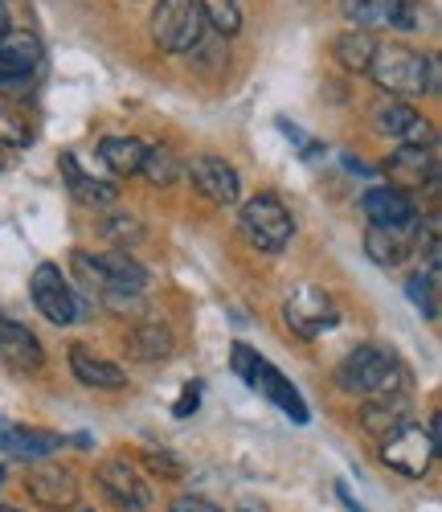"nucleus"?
<instances>
[{"instance_id":"nucleus-1","label":"nucleus","mask_w":442,"mask_h":512,"mask_svg":"<svg viewBox=\"0 0 442 512\" xmlns=\"http://www.w3.org/2000/svg\"><path fill=\"white\" fill-rule=\"evenodd\" d=\"M365 74H373L381 95H389V99L438 95V58L418 54L410 46H377Z\"/></svg>"},{"instance_id":"nucleus-2","label":"nucleus","mask_w":442,"mask_h":512,"mask_svg":"<svg viewBox=\"0 0 442 512\" xmlns=\"http://www.w3.org/2000/svg\"><path fill=\"white\" fill-rule=\"evenodd\" d=\"M406 381V369L397 365V357L381 345H357L340 365H336V386L344 394L373 398V394H397Z\"/></svg>"},{"instance_id":"nucleus-3","label":"nucleus","mask_w":442,"mask_h":512,"mask_svg":"<svg viewBox=\"0 0 442 512\" xmlns=\"http://www.w3.org/2000/svg\"><path fill=\"white\" fill-rule=\"evenodd\" d=\"M70 267L86 287L99 291L103 300H111V295H140L148 287V271L131 259L127 250H103V254L74 250Z\"/></svg>"},{"instance_id":"nucleus-4","label":"nucleus","mask_w":442,"mask_h":512,"mask_svg":"<svg viewBox=\"0 0 442 512\" xmlns=\"http://www.w3.org/2000/svg\"><path fill=\"white\" fill-rule=\"evenodd\" d=\"M238 230L242 238L254 246V250H267V254H279L291 246L295 238V218H291V209L275 197V193H258L242 205L238 213Z\"/></svg>"},{"instance_id":"nucleus-5","label":"nucleus","mask_w":442,"mask_h":512,"mask_svg":"<svg viewBox=\"0 0 442 512\" xmlns=\"http://www.w3.org/2000/svg\"><path fill=\"white\" fill-rule=\"evenodd\" d=\"M205 21L197 0H156L152 9V41L164 54H189L201 46Z\"/></svg>"},{"instance_id":"nucleus-6","label":"nucleus","mask_w":442,"mask_h":512,"mask_svg":"<svg viewBox=\"0 0 442 512\" xmlns=\"http://www.w3.org/2000/svg\"><path fill=\"white\" fill-rule=\"evenodd\" d=\"M29 291H33V304H37V312L46 316L50 324L66 328V324L82 320V300L74 295V287L66 283L62 267H54V263H41V267L33 271Z\"/></svg>"},{"instance_id":"nucleus-7","label":"nucleus","mask_w":442,"mask_h":512,"mask_svg":"<svg viewBox=\"0 0 442 512\" xmlns=\"http://www.w3.org/2000/svg\"><path fill=\"white\" fill-rule=\"evenodd\" d=\"M434 455H438V443L430 439V431H422V426H414V422L402 426L397 435H389L385 447H381V459L406 480H422L430 472Z\"/></svg>"},{"instance_id":"nucleus-8","label":"nucleus","mask_w":442,"mask_h":512,"mask_svg":"<svg viewBox=\"0 0 442 512\" xmlns=\"http://www.w3.org/2000/svg\"><path fill=\"white\" fill-rule=\"evenodd\" d=\"M344 17L357 29H418L422 25V0H344Z\"/></svg>"},{"instance_id":"nucleus-9","label":"nucleus","mask_w":442,"mask_h":512,"mask_svg":"<svg viewBox=\"0 0 442 512\" xmlns=\"http://www.w3.org/2000/svg\"><path fill=\"white\" fill-rule=\"evenodd\" d=\"M336 308H332V300L320 291V287H312V283H303L291 300L283 304V324L295 332V336H303V340H312V336H320V332H328V328H336Z\"/></svg>"},{"instance_id":"nucleus-10","label":"nucleus","mask_w":442,"mask_h":512,"mask_svg":"<svg viewBox=\"0 0 442 512\" xmlns=\"http://www.w3.org/2000/svg\"><path fill=\"white\" fill-rule=\"evenodd\" d=\"M361 209L369 226H385V230H414L418 226V205L406 189H393V185H377L361 197Z\"/></svg>"},{"instance_id":"nucleus-11","label":"nucleus","mask_w":442,"mask_h":512,"mask_svg":"<svg viewBox=\"0 0 442 512\" xmlns=\"http://www.w3.org/2000/svg\"><path fill=\"white\" fill-rule=\"evenodd\" d=\"M373 127L381 136H389V140H402V144H434V136H430V123L406 103V99H381L377 107H373Z\"/></svg>"},{"instance_id":"nucleus-12","label":"nucleus","mask_w":442,"mask_h":512,"mask_svg":"<svg viewBox=\"0 0 442 512\" xmlns=\"http://www.w3.org/2000/svg\"><path fill=\"white\" fill-rule=\"evenodd\" d=\"M189 181L201 197H209L213 205H234L242 197V177H238V168L226 164L221 156H197L189 164Z\"/></svg>"},{"instance_id":"nucleus-13","label":"nucleus","mask_w":442,"mask_h":512,"mask_svg":"<svg viewBox=\"0 0 442 512\" xmlns=\"http://www.w3.org/2000/svg\"><path fill=\"white\" fill-rule=\"evenodd\" d=\"M410 410H414V402H410L406 390H397V394H373L361 406V431L385 443L389 435L402 431V426H410Z\"/></svg>"},{"instance_id":"nucleus-14","label":"nucleus","mask_w":442,"mask_h":512,"mask_svg":"<svg viewBox=\"0 0 442 512\" xmlns=\"http://www.w3.org/2000/svg\"><path fill=\"white\" fill-rule=\"evenodd\" d=\"M385 173L393 189H410V185H430V193L438 189V160H434V144L418 148V144H402L389 160H385Z\"/></svg>"},{"instance_id":"nucleus-15","label":"nucleus","mask_w":442,"mask_h":512,"mask_svg":"<svg viewBox=\"0 0 442 512\" xmlns=\"http://www.w3.org/2000/svg\"><path fill=\"white\" fill-rule=\"evenodd\" d=\"M99 484H103V492H107L119 508H131V512H136V508H148V484L140 480L136 463H127L123 455L99 463Z\"/></svg>"},{"instance_id":"nucleus-16","label":"nucleus","mask_w":442,"mask_h":512,"mask_svg":"<svg viewBox=\"0 0 442 512\" xmlns=\"http://www.w3.org/2000/svg\"><path fill=\"white\" fill-rule=\"evenodd\" d=\"M0 361L17 373H37L46 365V349H41V340L17 324V320H0Z\"/></svg>"},{"instance_id":"nucleus-17","label":"nucleus","mask_w":442,"mask_h":512,"mask_svg":"<svg viewBox=\"0 0 442 512\" xmlns=\"http://www.w3.org/2000/svg\"><path fill=\"white\" fill-rule=\"evenodd\" d=\"M25 492L33 496V504L62 512V508H74V500H78V480L66 472V467H33L29 480H25Z\"/></svg>"},{"instance_id":"nucleus-18","label":"nucleus","mask_w":442,"mask_h":512,"mask_svg":"<svg viewBox=\"0 0 442 512\" xmlns=\"http://www.w3.org/2000/svg\"><path fill=\"white\" fill-rule=\"evenodd\" d=\"M250 386H254L258 394H267V398H271V402H275V406H279V410H283L291 422H299V426H303L307 418H312V414H307L303 394L291 386V381H287V377H283V373H279L271 361H258V365H254Z\"/></svg>"},{"instance_id":"nucleus-19","label":"nucleus","mask_w":442,"mask_h":512,"mask_svg":"<svg viewBox=\"0 0 442 512\" xmlns=\"http://www.w3.org/2000/svg\"><path fill=\"white\" fill-rule=\"evenodd\" d=\"M0 447L17 459H50L54 451L66 447L62 435L41 431V426H21V422H0Z\"/></svg>"},{"instance_id":"nucleus-20","label":"nucleus","mask_w":442,"mask_h":512,"mask_svg":"<svg viewBox=\"0 0 442 512\" xmlns=\"http://www.w3.org/2000/svg\"><path fill=\"white\" fill-rule=\"evenodd\" d=\"M41 62H46V46H41L37 33H29V29L0 33V66H5V70L33 78V70H37Z\"/></svg>"},{"instance_id":"nucleus-21","label":"nucleus","mask_w":442,"mask_h":512,"mask_svg":"<svg viewBox=\"0 0 442 512\" xmlns=\"http://www.w3.org/2000/svg\"><path fill=\"white\" fill-rule=\"evenodd\" d=\"M123 349H127V357H131V361H140V365H156V361H168V357H172L176 340H172L168 324L148 320V324H136V328L127 332Z\"/></svg>"},{"instance_id":"nucleus-22","label":"nucleus","mask_w":442,"mask_h":512,"mask_svg":"<svg viewBox=\"0 0 442 512\" xmlns=\"http://www.w3.org/2000/svg\"><path fill=\"white\" fill-rule=\"evenodd\" d=\"M70 373L91 390H123L127 386V373L103 357H95L86 345H70Z\"/></svg>"},{"instance_id":"nucleus-23","label":"nucleus","mask_w":442,"mask_h":512,"mask_svg":"<svg viewBox=\"0 0 442 512\" xmlns=\"http://www.w3.org/2000/svg\"><path fill=\"white\" fill-rule=\"evenodd\" d=\"M418 230V226H414ZM414 230H385V226H369L365 230V250L377 267H397L410 259V234Z\"/></svg>"},{"instance_id":"nucleus-24","label":"nucleus","mask_w":442,"mask_h":512,"mask_svg":"<svg viewBox=\"0 0 442 512\" xmlns=\"http://www.w3.org/2000/svg\"><path fill=\"white\" fill-rule=\"evenodd\" d=\"M332 54H336V62H340L344 70L365 74L369 62H373V54H377V37L365 33V29H344V33L332 37Z\"/></svg>"},{"instance_id":"nucleus-25","label":"nucleus","mask_w":442,"mask_h":512,"mask_svg":"<svg viewBox=\"0 0 442 512\" xmlns=\"http://www.w3.org/2000/svg\"><path fill=\"white\" fill-rule=\"evenodd\" d=\"M144 152H148V144L136 140V136H107L99 144V156L115 177H136L140 164H144Z\"/></svg>"},{"instance_id":"nucleus-26","label":"nucleus","mask_w":442,"mask_h":512,"mask_svg":"<svg viewBox=\"0 0 442 512\" xmlns=\"http://www.w3.org/2000/svg\"><path fill=\"white\" fill-rule=\"evenodd\" d=\"M62 177H66L70 193H74L82 205H111V201L119 197V185H107V181H99V177H91V173H82L78 160H74L70 152L62 156Z\"/></svg>"},{"instance_id":"nucleus-27","label":"nucleus","mask_w":442,"mask_h":512,"mask_svg":"<svg viewBox=\"0 0 442 512\" xmlns=\"http://www.w3.org/2000/svg\"><path fill=\"white\" fill-rule=\"evenodd\" d=\"M197 9H201V21H209L217 33L234 37L242 29V5L238 0H197Z\"/></svg>"},{"instance_id":"nucleus-28","label":"nucleus","mask_w":442,"mask_h":512,"mask_svg":"<svg viewBox=\"0 0 442 512\" xmlns=\"http://www.w3.org/2000/svg\"><path fill=\"white\" fill-rule=\"evenodd\" d=\"M140 173H144L156 189H168V185H176V177H181V164H176V156H172L168 148H148Z\"/></svg>"},{"instance_id":"nucleus-29","label":"nucleus","mask_w":442,"mask_h":512,"mask_svg":"<svg viewBox=\"0 0 442 512\" xmlns=\"http://www.w3.org/2000/svg\"><path fill=\"white\" fill-rule=\"evenodd\" d=\"M406 295H410V304H414L426 320H438V271L410 275V279H406Z\"/></svg>"},{"instance_id":"nucleus-30","label":"nucleus","mask_w":442,"mask_h":512,"mask_svg":"<svg viewBox=\"0 0 442 512\" xmlns=\"http://www.w3.org/2000/svg\"><path fill=\"white\" fill-rule=\"evenodd\" d=\"M25 144H29V127H25V119H21L13 107L0 103V148H25Z\"/></svg>"},{"instance_id":"nucleus-31","label":"nucleus","mask_w":442,"mask_h":512,"mask_svg":"<svg viewBox=\"0 0 442 512\" xmlns=\"http://www.w3.org/2000/svg\"><path fill=\"white\" fill-rule=\"evenodd\" d=\"M262 357H258V349H250V345H242V340H238V345H230V365H234V373L242 377V381H250L254 377V365H258Z\"/></svg>"},{"instance_id":"nucleus-32","label":"nucleus","mask_w":442,"mask_h":512,"mask_svg":"<svg viewBox=\"0 0 442 512\" xmlns=\"http://www.w3.org/2000/svg\"><path fill=\"white\" fill-rule=\"evenodd\" d=\"M107 234L111 238H140L144 230H140V222L131 218V213H115V218L107 222Z\"/></svg>"},{"instance_id":"nucleus-33","label":"nucleus","mask_w":442,"mask_h":512,"mask_svg":"<svg viewBox=\"0 0 442 512\" xmlns=\"http://www.w3.org/2000/svg\"><path fill=\"white\" fill-rule=\"evenodd\" d=\"M197 406H201V381H189V386H185V394L176 398L172 414H176V418H189V414H193Z\"/></svg>"},{"instance_id":"nucleus-34","label":"nucleus","mask_w":442,"mask_h":512,"mask_svg":"<svg viewBox=\"0 0 442 512\" xmlns=\"http://www.w3.org/2000/svg\"><path fill=\"white\" fill-rule=\"evenodd\" d=\"M148 467H152V472H164L168 480L181 476V459H172L168 451H148Z\"/></svg>"},{"instance_id":"nucleus-35","label":"nucleus","mask_w":442,"mask_h":512,"mask_svg":"<svg viewBox=\"0 0 442 512\" xmlns=\"http://www.w3.org/2000/svg\"><path fill=\"white\" fill-rule=\"evenodd\" d=\"M168 512H221L217 504H209L205 496H176Z\"/></svg>"},{"instance_id":"nucleus-36","label":"nucleus","mask_w":442,"mask_h":512,"mask_svg":"<svg viewBox=\"0 0 442 512\" xmlns=\"http://www.w3.org/2000/svg\"><path fill=\"white\" fill-rule=\"evenodd\" d=\"M21 91H29V78L0 66V95H21Z\"/></svg>"},{"instance_id":"nucleus-37","label":"nucleus","mask_w":442,"mask_h":512,"mask_svg":"<svg viewBox=\"0 0 442 512\" xmlns=\"http://www.w3.org/2000/svg\"><path fill=\"white\" fill-rule=\"evenodd\" d=\"M13 25H9V5H5V0H0V33H9Z\"/></svg>"},{"instance_id":"nucleus-38","label":"nucleus","mask_w":442,"mask_h":512,"mask_svg":"<svg viewBox=\"0 0 442 512\" xmlns=\"http://www.w3.org/2000/svg\"><path fill=\"white\" fill-rule=\"evenodd\" d=\"M238 512H267V508H262V504H242Z\"/></svg>"},{"instance_id":"nucleus-39","label":"nucleus","mask_w":442,"mask_h":512,"mask_svg":"<svg viewBox=\"0 0 442 512\" xmlns=\"http://www.w3.org/2000/svg\"><path fill=\"white\" fill-rule=\"evenodd\" d=\"M0 512H21V508H9V504H5V508H0Z\"/></svg>"},{"instance_id":"nucleus-40","label":"nucleus","mask_w":442,"mask_h":512,"mask_svg":"<svg viewBox=\"0 0 442 512\" xmlns=\"http://www.w3.org/2000/svg\"><path fill=\"white\" fill-rule=\"evenodd\" d=\"M0 484H5V472H0Z\"/></svg>"}]
</instances>
